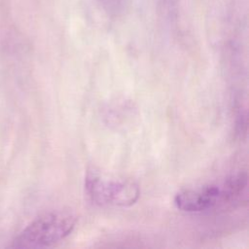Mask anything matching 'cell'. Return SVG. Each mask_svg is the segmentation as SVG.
I'll return each instance as SVG.
<instances>
[{"label":"cell","mask_w":249,"mask_h":249,"mask_svg":"<svg viewBox=\"0 0 249 249\" xmlns=\"http://www.w3.org/2000/svg\"><path fill=\"white\" fill-rule=\"evenodd\" d=\"M99 3L108 11H117L121 8L123 0H98Z\"/></svg>","instance_id":"cell-4"},{"label":"cell","mask_w":249,"mask_h":249,"mask_svg":"<svg viewBox=\"0 0 249 249\" xmlns=\"http://www.w3.org/2000/svg\"><path fill=\"white\" fill-rule=\"evenodd\" d=\"M176 207L187 213H198L225 203L222 184H208L182 190L174 197Z\"/></svg>","instance_id":"cell-3"},{"label":"cell","mask_w":249,"mask_h":249,"mask_svg":"<svg viewBox=\"0 0 249 249\" xmlns=\"http://www.w3.org/2000/svg\"><path fill=\"white\" fill-rule=\"evenodd\" d=\"M85 190L94 204L106 207L131 206L140 196L139 186L132 180L117 178L94 169L86 175Z\"/></svg>","instance_id":"cell-2"},{"label":"cell","mask_w":249,"mask_h":249,"mask_svg":"<svg viewBox=\"0 0 249 249\" xmlns=\"http://www.w3.org/2000/svg\"><path fill=\"white\" fill-rule=\"evenodd\" d=\"M76 224L75 216L66 210H53L30 222L13 240V248L50 247L68 236Z\"/></svg>","instance_id":"cell-1"}]
</instances>
